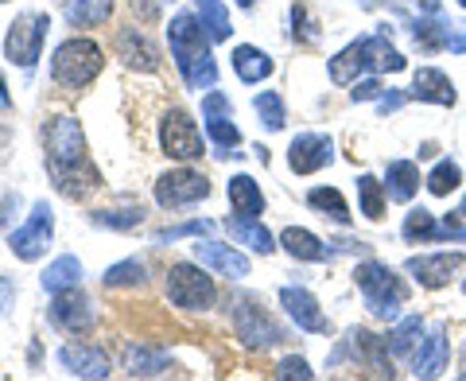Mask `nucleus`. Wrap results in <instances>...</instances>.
<instances>
[{"instance_id":"f3484780","label":"nucleus","mask_w":466,"mask_h":381,"mask_svg":"<svg viewBox=\"0 0 466 381\" xmlns=\"http://www.w3.org/2000/svg\"><path fill=\"white\" fill-rule=\"evenodd\" d=\"M462 261H466L462 253H424V257H408V273L424 288H443L462 269Z\"/></svg>"},{"instance_id":"6e6552de","label":"nucleus","mask_w":466,"mask_h":381,"mask_svg":"<svg viewBox=\"0 0 466 381\" xmlns=\"http://www.w3.org/2000/svg\"><path fill=\"white\" fill-rule=\"evenodd\" d=\"M229 312H233V327H238V339L245 346H272V343H280V327L272 324V319L265 315V307H257L253 296H233L229 300Z\"/></svg>"},{"instance_id":"72a5a7b5","label":"nucleus","mask_w":466,"mask_h":381,"mask_svg":"<svg viewBox=\"0 0 466 381\" xmlns=\"http://www.w3.org/2000/svg\"><path fill=\"white\" fill-rule=\"evenodd\" d=\"M358 199H361V214L381 222L385 218V183H377L373 175H358Z\"/></svg>"},{"instance_id":"ea45409f","label":"nucleus","mask_w":466,"mask_h":381,"mask_svg":"<svg viewBox=\"0 0 466 381\" xmlns=\"http://www.w3.org/2000/svg\"><path fill=\"white\" fill-rule=\"evenodd\" d=\"M214 226L202 218V222H183V226H171V230H159L156 242H179V238H191V233H210Z\"/></svg>"},{"instance_id":"423d86ee","label":"nucleus","mask_w":466,"mask_h":381,"mask_svg":"<svg viewBox=\"0 0 466 381\" xmlns=\"http://www.w3.org/2000/svg\"><path fill=\"white\" fill-rule=\"evenodd\" d=\"M47 27H51V20L43 16V12H24V16L12 20L8 39H5L8 63H16V67H24V70H32V67L39 63L43 39H47Z\"/></svg>"},{"instance_id":"09e8293b","label":"nucleus","mask_w":466,"mask_h":381,"mask_svg":"<svg viewBox=\"0 0 466 381\" xmlns=\"http://www.w3.org/2000/svg\"><path fill=\"white\" fill-rule=\"evenodd\" d=\"M459 214H462V218H466V199H462V211H459Z\"/></svg>"},{"instance_id":"603ef678","label":"nucleus","mask_w":466,"mask_h":381,"mask_svg":"<svg viewBox=\"0 0 466 381\" xmlns=\"http://www.w3.org/2000/svg\"><path fill=\"white\" fill-rule=\"evenodd\" d=\"M0 5H5V0H0Z\"/></svg>"},{"instance_id":"79ce46f5","label":"nucleus","mask_w":466,"mask_h":381,"mask_svg":"<svg viewBox=\"0 0 466 381\" xmlns=\"http://www.w3.org/2000/svg\"><path fill=\"white\" fill-rule=\"evenodd\" d=\"M276 377H303V381H308L315 374L308 370V362H303V358H284L280 366H276Z\"/></svg>"},{"instance_id":"c03bdc74","label":"nucleus","mask_w":466,"mask_h":381,"mask_svg":"<svg viewBox=\"0 0 466 381\" xmlns=\"http://www.w3.org/2000/svg\"><path fill=\"white\" fill-rule=\"evenodd\" d=\"M12 300H16V281H12V276H0V319L8 315Z\"/></svg>"},{"instance_id":"b1692460","label":"nucleus","mask_w":466,"mask_h":381,"mask_svg":"<svg viewBox=\"0 0 466 381\" xmlns=\"http://www.w3.org/2000/svg\"><path fill=\"white\" fill-rule=\"evenodd\" d=\"M233 70H238V78L241 82H265L268 75H272V58L265 55V51H257V47H249V43H241V47H233Z\"/></svg>"},{"instance_id":"0eeeda50","label":"nucleus","mask_w":466,"mask_h":381,"mask_svg":"<svg viewBox=\"0 0 466 381\" xmlns=\"http://www.w3.org/2000/svg\"><path fill=\"white\" fill-rule=\"evenodd\" d=\"M167 296L175 307H187V312H207L214 304V281L191 261H179V265L167 269Z\"/></svg>"},{"instance_id":"de8ad7c7","label":"nucleus","mask_w":466,"mask_h":381,"mask_svg":"<svg viewBox=\"0 0 466 381\" xmlns=\"http://www.w3.org/2000/svg\"><path fill=\"white\" fill-rule=\"evenodd\" d=\"M238 5H241V8H253V5H257V0H238Z\"/></svg>"},{"instance_id":"3c124183","label":"nucleus","mask_w":466,"mask_h":381,"mask_svg":"<svg viewBox=\"0 0 466 381\" xmlns=\"http://www.w3.org/2000/svg\"><path fill=\"white\" fill-rule=\"evenodd\" d=\"M462 292H466V281H462Z\"/></svg>"},{"instance_id":"aec40b11","label":"nucleus","mask_w":466,"mask_h":381,"mask_svg":"<svg viewBox=\"0 0 466 381\" xmlns=\"http://www.w3.org/2000/svg\"><path fill=\"white\" fill-rule=\"evenodd\" d=\"M58 362L75 377H109V358L90 346H63L58 350Z\"/></svg>"},{"instance_id":"39448f33","label":"nucleus","mask_w":466,"mask_h":381,"mask_svg":"<svg viewBox=\"0 0 466 381\" xmlns=\"http://www.w3.org/2000/svg\"><path fill=\"white\" fill-rule=\"evenodd\" d=\"M354 281L361 288V296H366V307L377 319H397V312L408 300V288L400 284L397 273L381 265V261H361L354 269Z\"/></svg>"},{"instance_id":"6ab92c4d","label":"nucleus","mask_w":466,"mask_h":381,"mask_svg":"<svg viewBox=\"0 0 466 381\" xmlns=\"http://www.w3.org/2000/svg\"><path fill=\"white\" fill-rule=\"evenodd\" d=\"M116 55L125 58V67L144 70V75H152V70L159 67L156 47L148 43V36H140V32H137V27H133V32H121V36H116Z\"/></svg>"},{"instance_id":"e433bc0d","label":"nucleus","mask_w":466,"mask_h":381,"mask_svg":"<svg viewBox=\"0 0 466 381\" xmlns=\"http://www.w3.org/2000/svg\"><path fill=\"white\" fill-rule=\"evenodd\" d=\"M404 238L420 245V242H435V214L424 211V207H416V211H408L404 218Z\"/></svg>"},{"instance_id":"4c0bfd02","label":"nucleus","mask_w":466,"mask_h":381,"mask_svg":"<svg viewBox=\"0 0 466 381\" xmlns=\"http://www.w3.org/2000/svg\"><path fill=\"white\" fill-rule=\"evenodd\" d=\"M140 281H144V261H137V257L106 269V288H128V284H140Z\"/></svg>"},{"instance_id":"7c9ffc66","label":"nucleus","mask_w":466,"mask_h":381,"mask_svg":"<svg viewBox=\"0 0 466 381\" xmlns=\"http://www.w3.org/2000/svg\"><path fill=\"white\" fill-rule=\"evenodd\" d=\"M420 335H424V319H420V315H404L400 324L392 327V335H389V339H385L389 355H397V358H400V355H412Z\"/></svg>"},{"instance_id":"4468645a","label":"nucleus","mask_w":466,"mask_h":381,"mask_svg":"<svg viewBox=\"0 0 466 381\" xmlns=\"http://www.w3.org/2000/svg\"><path fill=\"white\" fill-rule=\"evenodd\" d=\"M51 319L63 331H70V335H86L94 327V312H90V300L78 292V284L75 288H63V292H55V304H51Z\"/></svg>"},{"instance_id":"f704fd0d","label":"nucleus","mask_w":466,"mask_h":381,"mask_svg":"<svg viewBox=\"0 0 466 381\" xmlns=\"http://www.w3.org/2000/svg\"><path fill=\"white\" fill-rule=\"evenodd\" d=\"M462 183V168L455 164V160H440V164H435V171L428 175V190L435 199H443V195H451V190H455Z\"/></svg>"},{"instance_id":"2f4dec72","label":"nucleus","mask_w":466,"mask_h":381,"mask_svg":"<svg viewBox=\"0 0 466 381\" xmlns=\"http://www.w3.org/2000/svg\"><path fill=\"white\" fill-rule=\"evenodd\" d=\"M308 202H311L315 211H323L327 218H334L339 226H350V207H346L342 190H334V187H315V190H308Z\"/></svg>"},{"instance_id":"8fccbe9b","label":"nucleus","mask_w":466,"mask_h":381,"mask_svg":"<svg viewBox=\"0 0 466 381\" xmlns=\"http://www.w3.org/2000/svg\"><path fill=\"white\" fill-rule=\"evenodd\" d=\"M459 5H462V8H466V0H459Z\"/></svg>"},{"instance_id":"4be33fe9","label":"nucleus","mask_w":466,"mask_h":381,"mask_svg":"<svg viewBox=\"0 0 466 381\" xmlns=\"http://www.w3.org/2000/svg\"><path fill=\"white\" fill-rule=\"evenodd\" d=\"M280 245H284L296 261H327V257L334 253L330 245H323L311 230H303V226H288V230L280 233Z\"/></svg>"},{"instance_id":"7ed1b4c3","label":"nucleus","mask_w":466,"mask_h":381,"mask_svg":"<svg viewBox=\"0 0 466 381\" xmlns=\"http://www.w3.org/2000/svg\"><path fill=\"white\" fill-rule=\"evenodd\" d=\"M404 67H408V58L392 47L385 36H366V39L350 43L346 51H339L330 58V82L350 86V82H358L361 70L385 75V70H404Z\"/></svg>"},{"instance_id":"a19ab883","label":"nucleus","mask_w":466,"mask_h":381,"mask_svg":"<svg viewBox=\"0 0 466 381\" xmlns=\"http://www.w3.org/2000/svg\"><path fill=\"white\" fill-rule=\"evenodd\" d=\"M440 238H443V242H451V238H455V242H466V226L459 222L455 214H447L443 222L435 226V242H440Z\"/></svg>"},{"instance_id":"cd10ccee","label":"nucleus","mask_w":466,"mask_h":381,"mask_svg":"<svg viewBox=\"0 0 466 381\" xmlns=\"http://www.w3.org/2000/svg\"><path fill=\"white\" fill-rule=\"evenodd\" d=\"M350 350H354V355L361 358V362H366L370 366V370H377V374H392L389 370V362H385V343L381 339H377V335H370V331H350Z\"/></svg>"},{"instance_id":"393cba45","label":"nucleus","mask_w":466,"mask_h":381,"mask_svg":"<svg viewBox=\"0 0 466 381\" xmlns=\"http://www.w3.org/2000/svg\"><path fill=\"white\" fill-rule=\"evenodd\" d=\"M229 202H233V214L241 218H257L265 211V195H260L257 180H249V175H233L229 180Z\"/></svg>"},{"instance_id":"dca6fc26","label":"nucleus","mask_w":466,"mask_h":381,"mask_svg":"<svg viewBox=\"0 0 466 381\" xmlns=\"http://www.w3.org/2000/svg\"><path fill=\"white\" fill-rule=\"evenodd\" d=\"M280 304H284V312L296 319V327L303 331H311V335H327L330 324H327V315L319 312V300L311 296L308 288H280Z\"/></svg>"},{"instance_id":"a878e982","label":"nucleus","mask_w":466,"mask_h":381,"mask_svg":"<svg viewBox=\"0 0 466 381\" xmlns=\"http://www.w3.org/2000/svg\"><path fill=\"white\" fill-rule=\"evenodd\" d=\"M167 370V355L164 350H148V346H125V374L133 377H156Z\"/></svg>"},{"instance_id":"f8f14e48","label":"nucleus","mask_w":466,"mask_h":381,"mask_svg":"<svg viewBox=\"0 0 466 381\" xmlns=\"http://www.w3.org/2000/svg\"><path fill=\"white\" fill-rule=\"evenodd\" d=\"M202 117H207V133L210 140L218 144V156H229V149H238L241 144V133H238V125H233V113H229V101L226 94H207L202 98Z\"/></svg>"},{"instance_id":"49530a36","label":"nucleus","mask_w":466,"mask_h":381,"mask_svg":"<svg viewBox=\"0 0 466 381\" xmlns=\"http://www.w3.org/2000/svg\"><path fill=\"white\" fill-rule=\"evenodd\" d=\"M12 106V98H8V86H5V78H0V109H8Z\"/></svg>"},{"instance_id":"c85d7f7f","label":"nucleus","mask_w":466,"mask_h":381,"mask_svg":"<svg viewBox=\"0 0 466 381\" xmlns=\"http://www.w3.org/2000/svg\"><path fill=\"white\" fill-rule=\"evenodd\" d=\"M113 12V0H66V24L70 27H97Z\"/></svg>"},{"instance_id":"20e7f679","label":"nucleus","mask_w":466,"mask_h":381,"mask_svg":"<svg viewBox=\"0 0 466 381\" xmlns=\"http://www.w3.org/2000/svg\"><path fill=\"white\" fill-rule=\"evenodd\" d=\"M101 67H106V51H101L94 39H78V36L66 39L51 58V75L63 90H82V86H90L101 75Z\"/></svg>"},{"instance_id":"c9c22d12","label":"nucleus","mask_w":466,"mask_h":381,"mask_svg":"<svg viewBox=\"0 0 466 381\" xmlns=\"http://www.w3.org/2000/svg\"><path fill=\"white\" fill-rule=\"evenodd\" d=\"M257 113H260V125H268L272 133H280L284 121H288V113H284V98L276 94V90H265V94H257Z\"/></svg>"},{"instance_id":"bb28decb","label":"nucleus","mask_w":466,"mask_h":381,"mask_svg":"<svg viewBox=\"0 0 466 381\" xmlns=\"http://www.w3.org/2000/svg\"><path fill=\"white\" fill-rule=\"evenodd\" d=\"M226 226H229V233H233V242L249 245L253 253H272V249H276V245H272V233L260 226L257 218H241V214H238V218H229Z\"/></svg>"},{"instance_id":"a18cd8bd","label":"nucleus","mask_w":466,"mask_h":381,"mask_svg":"<svg viewBox=\"0 0 466 381\" xmlns=\"http://www.w3.org/2000/svg\"><path fill=\"white\" fill-rule=\"evenodd\" d=\"M400 101H404V94H381V98H377V109H381V113H397Z\"/></svg>"},{"instance_id":"2eb2a0df","label":"nucleus","mask_w":466,"mask_h":381,"mask_svg":"<svg viewBox=\"0 0 466 381\" xmlns=\"http://www.w3.org/2000/svg\"><path fill=\"white\" fill-rule=\"evenodd\" d=\"M195 257H198L202 269H214L218 276H229V281H241V276H249V257L238 253L233 245L198 242V245H195Z\"/></svg>"},{"instance_id":"473e14b6","label":"nucleus","mask_w":466,"mask_h":381,"mask_svg":"<svg viewBox=\"0 0 466 381\" xmlns=\"http://www.w3.org/2000/svg\"><path fill=\"white\" fill-rule=\"evenodd\" d=\"M195 8H198V20L210 39H229V12L222 0H195Z\"/></svg>"},{"instance_id":"1a4fd4ad","label":"nucleus","mask_w":466,"mask_h":381,"mask_svg":"<svg viewBox=\"0 0 466 381\" xmlns=\"http://www.w3.org/2000/svg\"><path fill=\"white\" fill-rule=\"evenodd\" d=\"M51 233H55V214H51L47 202H35L32 218H27L20 230L8 233V249H12V253H16L20 261H35V257L47 253Z\"/></svg>"},{"instance_id":"ddd939ff","label":"nucleus","mask_w":466,"mask_h":381,"mask_svg":"<svg viewBox=\"0 0 466 381\" xmlns=\"http://www.w3.org/2000/svg\"><path fill=\"white\" fill-rule=\"evenodd\" d=\"M330 160H334V144H330V137H319V133H303L291 140V149H288V164L296 175L323 171Z\"/></svg>"},{"instance_id":"f03ea898","label":"nucleus","mask_w":466,"mask_h":381,"mask_svg":"<svg viewBox=\"0 0 466 381\" xmlns=\"http://www.w3.org/2000/svg\"><path fill=\"white\" fill-rule=\"evenodd\" d=\"M167 39H171V58L179 67L187 90H210L218 82V67L210 55V36H202V20L195 12H179L167 27Z\"/></svg>"},{"instance_id":"9b49d317","label":"nucleus","mask_w":466,"mask_h":381,"mask_svg":"<svg viewBox=\"0 0 466 381\" xmlns=\"http://www.w3.org/2000/svg\"><path fill=\"white\" fill-rule=\"evenodd\" d=\"M159 144H164V152L175 160H198L202 156V133L191 121V113L171 109L164 117V125H159Z\"/></svg>"},{"instance_id":"a211bd4d","label":"nucleus","mask_w":466,"mask_h":381,"mask_svg":"<svg viewBox=\"0 0 466 381\" xmlns=\"http://www.w3.org/2000/svg\"><path fill=\"white\" fill-rule=\"evenodd\" d=\"M408 98L416 101H431V106H455L459 94H455V82H451L443 70L435 67H420L416 78H412V90H408Z\"/></svg>"},{"instance_id":"5701e85b","label":"nucleus","mask_w":466,"mask_h":381,"mask_svg":"<svg viewBox=\"0 0 466 381\" xmlns=\"http://www.w3.org/2000/svg\"><path fill=\"white\" fill-rule=\"evenodd\" d=\"M385 195L392 202H408L420 190V168L412 164V160H392L389 171H385Z\"/></svg>"},{"instance_id":"9d476101","label":"nucleus","mask_w":466,"mask_h":381,"mask_svg":"<svg viewBox=\"0 0 466 381\" xmlns=\"http://www.w3.org/2000/svg\"><path fill=\"white\" fill-rule=\"evenodd\" d=\"M207 195H210L207 175H198L191 168H175V171H167V175H159V180H156V202L164 211L191 207V202L207 199Z\"/></svg>"},{"instance_id":"37998d69","label":"nucleus","mask_w":466,"mask_h":381,"mask_svg":"<svg viewBox=\"0 0 466 381\" xmlns=\"http://www.w3.org/2000/svg\"><path fill=\"white\" fill-rule=\"evenodd\" d=\"M350 98H354V101H373V98H381V82H373V78L354 82V90H350Z\"/></svg>"},{"instance_id":"412c9836","label":"nucleus","mask_w":466,"mask_h":381,"mask_svg":"<svg viewBox=\"0 0 466 381\" xmlns=\"http://www.w3.org/2000/svg\"><path fill=\"white\" fill-rule=\"evenodd\" d=\"M412 366H416V377H440L443 370H447V331L443 327H435L428 339H424V346L416 350V358H412Z\"/></svg>"},{"instance_id":"58836bf2","label":"nucleus","mask_w":466,"mask_h":381,"mask_svg":"<svg viewBox=\"0 0 466 381\" xmlns=\"http://www.w3.org/2000/svg\"><path fill=\"white\" fill-rule=\"evenodd\" d=\"M140 211L137 207H121V211H97L94 214V222L97 226H109V230H133V226H140Z\"/></svg>"},{"instance_id":"f257e3e1","label":"nucleus","mask_w":466,"mask_h":381,"mask_svg":"<svg viewBox=\"0 0 466 381\" xmlns=\"http://www.w3.org/2000/svg\"><path fill=\"white\" fill-rule=\"evenodd\" d=\"M47 171L55 187L70 199H86L90 190L101 187V171L94 168L90 152H86V137L78 117H55L47 125Z\"/></svg>"},{"instance_id":"c756f323","label":"nucleus","mask_w":466,"mask_h":381,"mask_svg":"<svg viewBox=\"0 0 466 381\" xmlns=\"http://www.w3.org/2000/svg\"><path fill=\"white\" fill-rule=\"evenodd\" d=\"M82 281V261L78 257H55L47 273H43V288L47 292H63V288H75Z\"/></svg>"}]
</instances>
